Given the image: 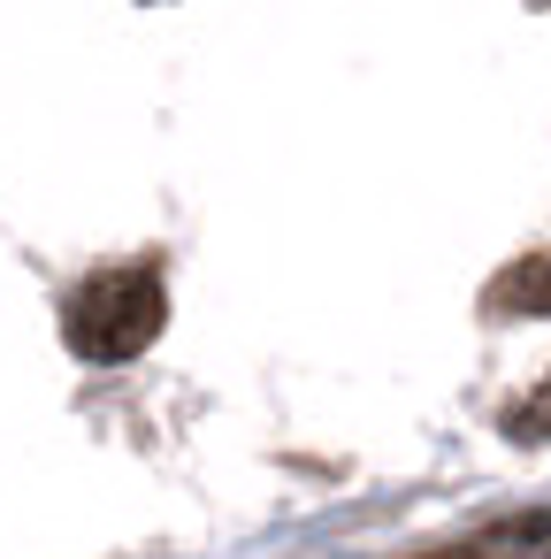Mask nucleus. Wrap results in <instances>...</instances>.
Instances as JSON below:
<instances>
[{"instance_id":"nucleus-3","label":"nucleus","mask_w":551,"mask_h":559,"mask_svg":"<svg viewBox=\"0 0 551 559\" xmlns=\"http://www.w3.org/2000/svg\"><path fill=\"white\" fill-rule=\"evenodd\" d=\"M482 307L490 314H551V246L543 253H520L513 269H498L490 292H482Z\"/></svg>"},{"instance_id":"nucleus-4","label":"nucleus","mask_w":551,"mask_h":559,"mask_svg":"<svg viewBox=\"0 0 551 559\" xmlns=\"http://www.w3.org/2000/svg\"><path fill=\"white\" fill-rule=\"evenodd\" d=\"M505 437H513V444H551V376H543L528 399L505 406Z\"/></svg>"},{"instance_id":"nucleus-1","label":"nucleus","mask_w":551,"mask_h":559,"mask_svg":"<svg viewBox=\"0 0 551 559\" xmlns=\"http://www.w3.org/2000/svg\"><path fill=\"white\" fill-rule=\"evenodd\" d=\"M161 322H169V284H161L154 261L93 269V276L70 292V307H62V337H70V353L93 360V368L139 360V353L161 337Z\"/></svg>"},{"instance_id":"nucleus-2","label":"nucleus","mask_w":551,"mask_h":559,"mask_svg":"<svg viewBox=\"0 0 551 559\" xmlns=\"http://www.w3.org/2000/svg\"><path fill=\"white\" fill-rule=\"evenodd\" d=\"M444 559H551V506H536V513H513V521H490L482 536L452 544Z\"/></svg>"}]
</instances>
